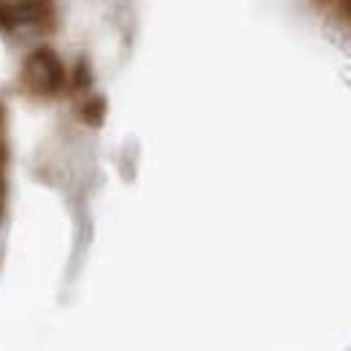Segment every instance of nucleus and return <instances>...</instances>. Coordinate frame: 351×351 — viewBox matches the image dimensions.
Returning a JSON list of instances; mask_svg holds the SVG:
<instances>
[{
    "label": "nucleus",
    "mask_w": 351,
    "mask_h": 351,
    "mask_svg": "<svg viewBox=\"0 0 351 351\" xmlns=\"http://www.w3.org/2000/svg\"><path fill=\"white\" fill-rule=\"evenodd\" d=\"M106 111H108L106 97H103V95H92L89 100L82 103L79 117H82V122H87L89 128H100V125H103V119H106Z\"/></svg>",
    "instance_id": "2"
},
{
    "label": "nucleus",
    "mask_w": 351,
    "mask_h": 351,
    "mask_svg": "<svg viewBox=\"0 0 351 351\" xmlns=\"http://www.w3.org/2000/svg\"><path fill=\"white\" fill-rule=\"evenodd\" d=\"M22 79L30 92L36 95H57L60 89L65 87V68L62 60L51 51V49H36L22 68Z\"/></svg>",
    "instance_id": "1"
},
{
    "label": "nucleus",
    "mask_w": 351,
    "mask_h": 351,
    "mask_svg": "<svg viewBox=\"0 0 351 351\" xmlns=\"http://www.w3.org/2000/svg\"><path fill=\"white\" fill-rule=\"evenodd\" d=\"M71 84H73V89H76V92H84V89L92 87V65H89L87 57H79V60H76Z\"/></svg>",
    "instance_id": "3"
}]
</instances>
